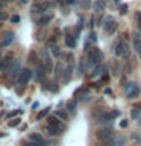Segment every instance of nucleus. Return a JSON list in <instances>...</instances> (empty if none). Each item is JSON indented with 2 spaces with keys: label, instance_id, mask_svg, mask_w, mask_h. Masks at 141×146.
Wrapping results in <instances>:
<instances>
[{
  "label": "nucleus",
  "instance_id": "obj_15",
  "mask_svg": "<svg viewBox=\"0 0 141 146\" xmlns=\"http://www.w3.org/2000/svg\"><path fill=\"white\" fill-rule=\"evenodd\" d=\"M36 79H44V76H45V70H44V67H43V64H38L36 66Z\"/></svg>",
  "mask_w": 141,
  "mask_h": 146
},
{
  "label": "nucleus",
  "instance_id": "obj_17",
  "mask_svg": "<svg viewBox=\"0 0 141 146\" xmlns=\"http://www.w3.org/2000/svg\"><path fill=\"white\" fill-rule=\"evenodd\" d=\"M94 9L97 12H102L103 9H105V2L103 0H96V3H94Z\"/></svg>",
  "mask_w": 141,
  "mask_h": 146
},
{
  "label": "nucleus",
  "instance_id": "obj_33",
  "mask_svg": "<svg viewBox=\"0 0 141 146\" xmlns=\"http://www.w3.org/2000/svg\"><path fill=\"white\" fill-rule=\"evenodd\" d=\"M11 21L12 23H18V21H20V17H18V15H12L11 17Z\"/></svg>",
  "mask_w": 141,
  "mask_h": 146
},
{
  "label": "nucleus",
  "instance_id": "obj_23",
  "mask_svg": "<svg viewBox=\"0 0 141 146\" xmlns=\"http://www.w3.org/2000/svg\"><path fill=\"white\" fill-rule=\"evenodd\" d=\"M36 61H38V59H36V53H35V52H30V53H29V62L36 64Z\"/></svg>",
  "mask_w": 141,
  "mask_h": 146
},
{
  "label": "nucleus",
  "instance_id": "obj_16",
  "mask_svg": "<svg viewBox=\"0 0 141 146\" xmlns=\"http://www.w3.org/2000/svg\"><path fill=\"white\" fill-rule=\"evenodd\" d=\"M140 49H141V38H140L138 34H135V35H134V50L138 53Z\"/></svg>",
  "mask_w": 141,
  "mask_h": 146
},
{
  "label": "nucleus",
  "instance_id": "obj_43",
  "mask_svg": "<svg viewBox=\"0 0 141 146\" xmlns=\"http://www.w3.org/2000/svg\"><path fill=\"white\" fill-rule=\"evenodd\" d=\"M140 125H141V122H140Z\"/></svg>",
  "mask_w": 141,
  "mask_h": 146
},
{
  "label": "nucleus",
  "instance_id": "obj_11",
  "mask_svg": "<svg viewBox=\"0 0 141 146\" xmlns=\"http://www.w3.org/2000/svg\"><path fill=\"white\" fill-rule=\"evenodd\" d=\"M52 18H53V15L50 12H43L41 14V17L38 18V25L40 26H47L50 21H52Z\"/></svg>",
  "mask_w": 141,
  "mask_h": 146
},
{
  "label": "nucleus",
  "instance_id": "obj_25",
  "mask_svg": "<svg viewBox=\"0 0 141 146\" xmlns=\"http://www.w3.org/2000/svg\"><path fill=\"white\" fill-rule=\"evenodd\" d=\"M58 119H62V120H65L67 119V113H64V111H56V114H55Z\"/></svg>",
  "mask_w": 141,
  "mask_h": 146
},
{
  "label": "nucleus",
  "instance_id": "obj_24",
  "mask_svg": "<svg viewBox=\"0 0 141 146\" xmlns=\"http://www.w3.org/2000/svg\"><path fill=\"white\" fill-rule=\"evenodd\" d=\"M67 108H68V111H70V113H74L76 111V102H68Z\"/></svg>",
  "mask_w": 141,
  "mask_h": 146
},
{
  "label": "nucleus",
  "instance_id": "obj_28",
  "mask_svg": "<svg viewBox=\"0 0 141 146\" xmlns=\"http://www.w3.org/2000/svg\"><path fill=\"white\" fill-rule=\"evenodd\" d=\"M120 14L121 15L127 14V5H120Z\"/></svg>",
  "mask_w": 141,
  "mask_h": 146
},
{
  "label": "nucleus",
  "instance_id": "obj_29",
  "mask_svg": "<svg viewBox=\"0 0 141 146\" xmlns=\"http://www.w3.org/2000/svg\"><path fill=\"white\" fill-rule=\"evenodd\" d=\"M20 122H21L20 119H14V120H11V122H9V126H17Z\"/></svg>",
  "mask_w": 141,
  "mask_h": 146
},
{
  "label": "nucleus",
  "instance_id": "obj_35",
  "mask_svg": "<svg viewBox=\"0 0 141 146\" xmlns=\"http://www.w3.org/2000/svg\"><path fill=\"white\" fill-rule=\"evenodd\" d=\"M55 41H56V38L53 36V38H50V40H49V44H55Z\"/></svg>",
  "mask_w": 141,
  "mask_h": 146
},
{
  "label": "nucleus",
  "instance_id": "obj_10",
  "mask_svg": "<svg viewBox=\"0 0 141 146\" xmlns=\"http://www.w3.org/2000/svg\"><path fill=\"white\" fill-rule=\"evenodd\" d=\"M11 62H12V53H8L5 58L0 59V73L8 70V67L11 66Z\"/></svg>",
  "mask_w": 141,
  "mask_h": 146
},
{
  "label": "nucleus",
  "instance_id": "obj_36",
  "mask_svg": "<svg viewBox=\"0 0 141 146\" xmlns=\"http://www.w3.org/2000/svg\"><path fill=\"white\" fill-rule=\"evenodd\" d=\"M121 126L126 128V126H127V120H123V122H121Z\"/></svg>",
  "mask_w": 141,
  "mask_h": 146
},
{
  "label": "nucleus",
  "instance_id": "obj_13",
  "mask_svg": "<svg viewBox=\"0 0 141 146\" xmlns=\"http://www.w3.org/2000/svg\"><path fill=\"white\" fill-rule=\"evenodd\" d=\"M12 41H14V34H12V32H6L5 36H3V40H2V46H3V47H8Z\"/></svg>",
  "mask_w": 141,
  "mask_h": 146
},
{
  "label": "nucleus",
  "instance_id": "obj_39",
  "mask_svg": "<svg viewBox=\"0 0 141 146\" xmlns=\"http://www.w3.org/2000/svg\"><path fill=\"white\" fill-rule=\"evenodd\" d=\"M138 55H140V58H141V49H140V52H138Z\"/></svg>",
  "mask_w": 141,
  "mask_h": 146
},
{
  "label": "nucleus",
  "instance_id": "obj_30",
  "mask_svg": "<svg viewBox=\"0 0 141 146\" xmlns=\"http://www.w3.org/2000/svg\"><path fill=\"white\" fill-rule=\"evenodd\" d=\"M49 110H50V108H45V110H44V111H41V113H40V114H38V116H36V117H38V119H41V117H44V116H45V114H47V113H49Z\"/></svg>",
  "mask_w": 141,
  "mask_h": 146
},
{
  "label": "nucleus",
  "instance_id": "obj_21",
  "mask_svg": "<svg viewBox=\"0 0 141 146\" xmlns=\"http://www.w3.org/2000/svg\"><path fill=\"white\" fill-rule=\"evenodd\" d=\"M50 52H52V55H53V56H56V58L61 56V50H59L58 46H53V47L50 49Z\"/></svg>",
  "mask_w": 141,
  "mask_h": 146
},
{
  "label": "nucleus",
  "instance_id": "obj_26",
  "mask_svg": "<svg viewBox=\"0 0 141 146\" xmlns=\"http://www.w3.org/2000/svg\"><path fill=\"white\" fill-rule=\"evenodd\" d=\"M138 116H140V110L134 108V110H132V111H130V117H132V119H136Z\"/></svg>",
  "mask_w": 141,
  "mask_h": 146
},
{
  "label": "nucleus",
  "instance_id": "obj_37",
  "mask_svg": "<svg viewBox=\"0 0 141 146\" xmlns=\"http://www.w3.org/2000/svg\"><path fill=\"white\" fill-rule=\"evenodd\" d=\"M74 2H76V0H67V3H70V5H73Z\"/></svg>",
  "mask_w": 141,
  "mask_h": 146
},
{
  "label": "nucleus",
  "instance_id": "obj_18",
  "mask_svg": "<svg viewBox=\"0 0 141 146\" xmlns=\"http://www.w3.org/2000/svg\"><path fill=\"white\" fill-rule=\"evenodd\" d=\"M65 44L68 46V47H76V40H74V36H70V35H68V36H65Z\"/></svg>",
  "mask_w": 141,
  "mask_h": 146
},
{
  "label": "nucleus",
  "instance_id": "obj_38",
  "mask_svg": "<svg viewBox=\"0 0 141 146\" xmlns=\"http://www.w3.org/2000/svg\"><path fill=\"white\" fill-rule=\"evenodd\" d=\"M135 108H136V110H138V108H141V104H136V105H135Z\"/></svg>",
  "mask_w": 141,
  "mask_h": 146
},
{
  "label": "nucleus",
  "instance_id": "obj_5",
  "mask_svg": "<svg viewBox=\"0 0 141 146\" xmlns=\"http://www.w3.org/2000/svg\"><path fill=\"white\" fill-rule=\"evenodd\" d=\"M129 46H127L126 41H118L117 46H115V53H117V56H120V58H127L129 56Z\"/></svg>",
  "mask_w": 141,
  "mask_h": 146
},
{
  "label": "nucleus",
  "instance_id": "obj_14",
  "mask_svg": "<svg viewBox=\"0 0 141 146\" xmlns=\"http://www.w3.org/2000/svg\"><path fill=\"white\" fill-rule=\"evenodd\" d=\"M106 70H108L106 66H97V67H96L94 70H93V73H91V76H93V78H96V76H100V75H103V73L106 72Z\"/></svg>",
  "mask_w": 141,
  "mask_h": 146
},
{
  "label": "nucleus",
  "instance_id": "obj_3",
  "mask_svg": "<svg viewBox=\"0 0 141 146\" xmlns=\"http://www.w3.org/2000/svg\"><path fill=\"white\" fill-rule=\"evenodd\" d=\"M41 64H43V67H44V70H45V73H50L53 70V62H52V58H50V55H49V52L45 49H41Z\"/></svg>",
  "mask_w": 141,
  "mask_h": 146
},
{
  "label": "nucleus",
  "instance_id": "obj_42",
  "mask_svg": "<svg viewBox=\"0 0 141 146\" xmlns=\"http://www.w3.org/2000/svg\"><path fill=\"white\" fill-rule=\"evenodd\" d=\"M103 2H106V0H103Z\"/></svg>",
  "mask_w": 141,
  "mask_h": 146
},
{
  "label": "nucleus",
  "instance_id": "obj_27",
  "mask_svg": "<svg viewBox=\"0 0 141 146\" xmlns=\"http://www.w3.org/2000/svg\"><path fill=\"white\" fill-rule=\"evenodd\" d=\"M56 76H61V72H62V62H58L56 64Z\"/></svg>",
  "mask_w": 141,
  "mask_h": 146
},
{
  "label": "nucleus",
  "instance_id": "obj_9",
  "mask_svg": "<svg viewBox=\"0 0 141 146\" xmlns=\"http://www.w3.org/2000/svg\"><path fill=\"white\" fill-rule=\"evenodd\" d=\"M27 140L32 141V143H36V145H40V146H43L45 143V140H44V137L38 134V132H32V134H29V137H27Z\"/></svg>",
  "mask_w": 141,
  "mask_h": 146
},
{
  "label": "nucleus",
  "instance_id": "obj_8",
  "mask_svg": "<svg viewBox=\"0 0 141 146\" xmlns=\"http://www.w3.org/2000/svg\"><path fill=\"white\" fill-rule=\"evenodd\" d=\"M117 27H118L117 21H115V20H112L111 17H108V18H106V21H105V25H103L105 32H106V34H109V35H112L114 32L117 31Z\"/></svg>",
  "mask_w": 141,
  "mask_h": 146
},
{
  "label": "nucleus",
  "instance_id": "obj_6",
  "mask_svg": "<svg viewBox=\"0 0 141 146\" xmlns=\"http://www.w3.org/2000/svg\"><path fill=\"white\" fill-rule=\"evenodd\" d=\"M125 93H126L127 99H135V98H138V96H140V88H138V85H136V84L132 82V84H127Z\"/></svg>",
  "mask_w": 141,
  "mask_h": 146
},
{
  "label": "nucleus",
  "instance_id": "obj_2",
  "mask_svg": "<svg viewBox=\"0 0 141 146\" xmlns=\"http://www.w3.org/2000/svg\"><path fill=\"white\" fill-rule=\"evenodd\" d=\"M103 59V53L100 52V49L97 47H93L88 52V67L90 66H96V64H99L100 61Z\"/></svg>",
  "mask_w": 141,
  "mask_h": 146
},
{
  "label": "nucleus",
  "instance_id": "obj_22",
  "mask_svg": "<svg viewBox=\"0 0 141 146\" xmlns=\"http://www.w3.org/2000/svg\"><path fill=\"white\" fill-rule=\"evenodd\" d=\"M135 20H136V25H138V29L141 31V12H135Z\"/></svg>",
  "mask_w": 141,
  "mask_h": 146
},
{
  "label": "nucleus",
  "instance_id": "obj_32",
  "mask_svg": "<svg viewBox=\"0 0 141 146\" xmlns=\"http://www.w3.org/2000/svg\"><path fill=\"white\" fill-rule=\"evenodd\" d=\"M6 18H8V14L6 12H0V21L6 20Z\"/></svg>",
  "mask_w": 141,
  "mask_h": 146
},
{
  "label": "nucleus",
  "instance_id": "obj_1",
  "mask_svg": "<svg viewBox=\"0 0 141 146\" xmlns=\"http://www.w3.org/2000/svg\"><path fill=\"white\" fill-rule=\"evenodd\" d=\"M20 72H21V59H14L6 70V76L11 78V79H15L20 75Z\"/></svg>",
  "mask_w": 141,
  "mask_h": 146
},
{
  "label": "nucleus",
  "instance_id": "obj_19",
  "mask_svg": "<svg viewBox=\"0 0 141 146\" xmlns=\"http://www.w3.org/2000/svg\"><path fill=\"white\" fill-rule=\"evenodd\" d=\"M49 125H53V126H61V122H59V119L56 116H50L49 117Z\"/></svg>",
  "mask_w": 141,
  "mask_h": 146
},
{
  "label": "nucleus",
  "instance_id": "obj_31",
  "mask_svg": "<svg viewBox=\"0 0 141 146\" xmlns=\"http://www.w3.org/2000/svg\"><path fill=\"white\" fill-rule=\"evenodd\" d=\"M82 8H84V9H88V8H90V0H84V2H82Z\"/></svg>",
  "mask_w": 141,
  "mask_h": 146
},
{
  "label": "nucleus",
  "instance_id": "obj_34",
  "mask_svg": "<svg viewBox=\"0 0 141 146\" xmlns=\"http://www.w3.org/2000/svg\"><path fill=\"white\" fill-rule=\"evenodd\" d=\"M24 146H40V145H36V143H32V141H24Z\"/></svg>",
  "mask_w": 141,
  "mask_h": 146
},
{
  "label": "nucleus",
  "instance_id": "obj_41",
  "mask_svg": "<svg viewBox=\"0 0 141 146\" xmlns=\"http://www.w3.org/2000/svg\"><path fill=\"white\" fill-rule=\"evenodd\" d=\"M0 59H2V55H0Z\"/></svg>",
  "mask_w": 141,
  "mask_h": 146
},
{
  "label": "nucleus",
  "instance_id": "obj_7",
  "mask_svg": "<svg viewBox=\"0 0 141 146\" xmlns=\"http://www.w3.org/2000/svg\"><path fill=\"white\" fill-rule=\"evenodd\" d=\"M30 78H32V70L30 68H21L20 75H18V84H20L21 87L26 85L27 82L30 81Z\"/></svg>",
  "mask_w": 141,
  "mask_h": 146
},
{
  "label": "nucleus",
  "instance_id": "obj_12",
  "mask_svg": "<svg viewBox=\"0 0 141 146\" xmlns=\"http://www.w3.org/2000/svg\"><path fill=\"white\" fill-rule=\"evenodd\" d=\"M45 132L49 135H59L62 132V126H53V125H49L45 128Z\"/></svg>",
  "mask_w": 141,
  "mask_h": 146
},
{
  "label": "nucleus",
  "instance_id": "obj_20",
  "mask_svg": "<svg viewBox=\"0 0 141 146\" xmlns=\"http://www.w3.org/2000/svg\"><path fill=\"white\" fill-rule=\"evenodd\" d=\"M132 141H135L136 145H141V134L140 132H134L132 134Z\"/></svg>",
  "mask_w": 141,
  "mask_h": 146
},
{
  "label": "nucleus",
  "instance_id": "obj_4",
  "mask_svg": "<svg viewBox=\"0 0 141 146\" xmlns=\"http://www.w3.org/2000/svg\"><path fill=\"white\" fill-rule=\"evenodd\" d=\"M96 139L99 141H106V140H111L114 139V131L111 128H103V129H99L96 132Z\"/></svg>",
  "mask_w": 141,
  "mask_h": 146
},
{
  "label": "nucleus",
  "instance_id": "obj_40",
  "mask_svg": "<svg viewBox=\"0 0 141 146\" xmlns=\"http://www.w3.org/2000/svg\"><path fill=\"white\" fill-rule=\"evenodd\" d=\"M115 2H117V3H120V0H115Z\"/></svg>",
  "mask_w": 141,
  "mask_h": 146
}]
</instances>
